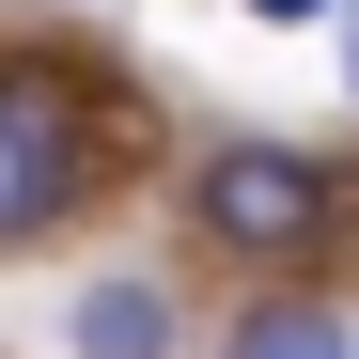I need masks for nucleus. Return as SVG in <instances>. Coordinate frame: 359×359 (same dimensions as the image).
Instances as JSON below:
<instances>
[{
	"label": "nucleus",
	"mask_w": 359,
	"mask_h": 359,
	"mask_svg": "<svg viewBox=\"0 0 359 359\" xmlns=\"http://www.w3.org/2000/svg\"><path fill=\"white\" fill-rule=\"evenodd\" d=\"M203 234L219 250H313L328 234V172L297 141H234V156H203Z\"/></svg>",
	"instance_id": "1"
},
{
	"label": "nucleus",
	"mask_w": 359,
	"mask_h": 359,
	"mask_svg": "<svg viewBox=\"0 0 359 359\" xmlns=\"http://www.w3.org/2000/svg\"><path fill=\"white\" fill-rule=\"evenodd\" d=\"M63 203H79V94L0 63V234H47Z\"/></svg>",
	"instance_id": "2"
},
{
	"label": "nucleus",
	"mask_w": 359,
	"mask_h": 359,
	"mask_svg": "<svg viewBox=\"0 0 359 359\" xmlns=\"http://www.w3.org/2000/svg\"><path fill=\"white\" fill-rule=\"evenodd\" d=\"M79 359H172V297L156 281H94L79 297Z\"/></svg>",
	"instance_id": "3"
},
{
	"label": "nucleus",
	"mask_w": 359,
	"mask_h": 359,
	"mask_svg": "<svg viewBox=\"0 0 359 359\" xmlns=\"http://www.w3.org/2000/svg\"><path fill=\"white\" fill-rule=\"evenodd\" d=\"M219 359H344V328L313 313V297H266V313H250V328H234Z\"/></svg>",
	"instance_id": "4"
},
{
	"label": "nucleus",
	"mask_w": 359,
	"mask_h": 359,
	"mask_svg": "<svg viewBox=\"0 0 359 359\" xmlns=\"http://www.w3.org/2000/svg\"><path fill=\"white\" fill-rule=\"evenodd\" d=\"M266 16H313V0H266Z\"/></svg>",
	"instance_id": "5"
},
{
	"label": "nucleus",
	"mask_w": 359,
	"mask_h": 359,
	"mask_svg": "<svg viewBox=\"0 0 359 359\" xmlns=\"http://www.w3.org/2000/svg\"><path fill=\"white\" fill-rule=\"evenodd\" d=\"M344 79H359V32H344Z\"/></svg>",
	"instance_id": "6"
}]
</instances>
